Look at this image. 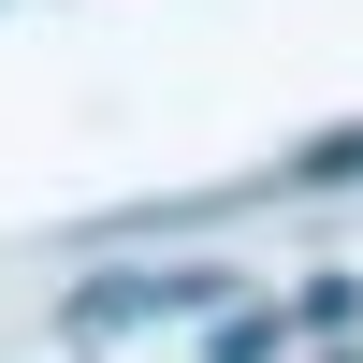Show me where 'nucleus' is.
<instances>
[{
    "label": "nucleus",
    "instance_id": "nucleus-1",
    "mask_svg": "<svg viewBox=\"0 0 363 363\" xmlns=\"http://www.w3.org/2000/svg\"><path fill=\"white\" fill-rule=\"evenodd\" d=\"M349 174H363V131H320L306 160H291V189H349Z\"/></svg>",
    "mask_w": 363,
    "mask_h": 363
}]
</instances>
